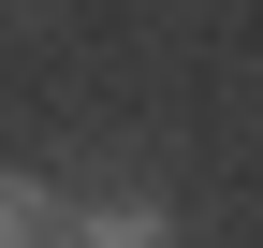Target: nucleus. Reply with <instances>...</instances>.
I'll list each match as a JSON object with an SVG mask.
<instances>
[{"label": "nucleus", "instance_id": "1", "mask_svg": "<svg viewBox=\"0 0 263 248\" xmlns=\"http://www.w3.org/2000/svg\"><path fill=\"white\" fill-rule=\"evenodd\" d=\"M73 248H176V219L146 190H103V204H73Z\"/></svg>", "mask_w": 263, "mask_h": 248}, {"label": "nucleus", "instance_id": "2", "mask_svg": "<svg viewBox=\"0 0 263 248\" xmlns=\"http://www.w3.org/2000/svg\"><path fill=\"white\" fill-rule=\"evenodd\" d=\"M0 248H73V204L44 175H0Z\"/></svg>", "mask_w": 263, "mask_h": 248}]
</instances>
